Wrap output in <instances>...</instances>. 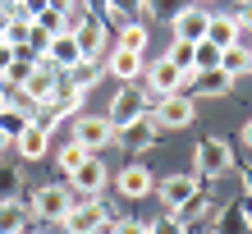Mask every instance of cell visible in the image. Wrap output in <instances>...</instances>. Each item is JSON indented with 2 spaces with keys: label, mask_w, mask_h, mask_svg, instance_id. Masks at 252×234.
I'll return each mask as SVG.
<instances>
[{
  "label": "cell",
  "mask_w": 252,
  "mask_h": 234,
  "mask_svg": "<svg viewBox=\"0 0 252 234\" xmlns=\"http://www.w3.org/2000/svg\"><path fill=\"white\" fill-rule=\"evenodd\" d=\"M115 138L124 142V152H147V147H156V138H160V124H156V115H142V120L124 124Z\"/></svg>",
  "instance_id": "13"
},
{
  "label": "cell",
  "mask_w": 252,
  "mask_h": 234,
  "mask_svg": "<svg viewBox=\"0 0 252 234\" xmlns=\"http://www.w3.org/2000/svg\"><path fill=\"white\" fill-rule=\"evenodd\" d=\"M206 41L220 46V51L239 46V19H234V14H211V23H206Z\"/></svg>",
  "instance_id": "18"
},
{
  "label": "cell",
  "mask_w": 252,
  "mask_h": 234,
  "mask_svg": "<svg viewBox=\"0 0 252 234\" xmlns=\"http://www.w3.org/2000/svg\"><path fill=\"white\" fill-rule=\"evenodd\" d=\"M120 46L124 51H147V23H120Z\"/></svg>",
  "instance_id": "28"
},
{
  "label": "cell",
  "mask_w": 252,
  "mask_h": 234,
  "mask_svg": "<svg viewBox=\"0 0 252 234\" xmlns=\"http://www.w3.org/2000/svg\"><path fill=\"white\" fill-rule=\"evenodd\" d=\"M147 234H188V225L174 211H165V216H156V221H147Z\"/></svg>",
  "instance_id": "31"
},
{
  "label": "cell",
  "mask_w": 252,
  "mask_h": 234,
  "mask_svg": "<svg viewBox=\"0 0 252 234\" xmlns=\"http://www.w3.org/2000/svg\"><path fill=\"white\" fill-rule=\"evenodd\" d=\"M192 83H197L202 97H225L229 87H234V78L225 74V69H197V78H192Z\"/></svg>",
  "instance_id": "21"
},
{
  "label": "cell",
  "mask_w": 252,
  "mask_h": 234,
  "mask_svg": "<svg viewBox=\"0 0 252 234\" xmlns=\"http://www.w3.org/2000/svg\"><path fill=\"white\" fill-rule=\"evenodd\" d=\"M206 23H211V14H206L202 5H184V9L170 19V28H174V41H188V46L206 41Z\"/></svg>",
  "instance_id": "7"
},
{
  "label": "cell",
  "mask_w": 252,
  "mask_h": 234,
  "mask_svg": "<svg viewBox=\"0 0 252 234\" xmlns=\"http://www.w3.org/2000/svg\"><path fill=\"white\" fill-rule=\"evenodd\" d=\"M197 174H165L160 179V198H165V211H184L192 198H197Z\"/></svg>",
  "instance_id": "12"
},
{
  "label": "cell",
  "mask_w": 252,
  "mask_h": 234,
  "mask_svg": "<svg viewBox=\"0 0 252 234\" xmlns=\"http://www.w3.org/2000/svg\"><path fill=\"white\" fill-rule=\"evenodd\" d=\"M83 97L87 92H78V87H73V83H60V87H55V97L46 101V120H41V124H55V120H69V115H78L83 110Z\"/></svg>",
  "instance_id": "14"
},
{
  "label": "cell",
  "mask_w": 252,
  "mask_h": 234,
  "mask_svg": "<svg viewBox=\"0 0 252 234\" xmlns=\"http://www.w3.org/2000/svg\"><path fill=\"white\" fill-rule=\"evenodd\" d=\"M14 5H23V0H14Z\"/></svg>",
  "instance_id": "45"
},
{
  "label": "cell",
  "mask_w": 252,
  "mask_h": 234,
  "mask_svg": "<svg viewBox=\"0 0 252 234\" xmlns=\"http://www.w3.org/2000/svg\"><path fill=\"white\" fill-rule=\"evenodd\" d=\"M28 124H32V115H23L19 106H5V110H0V134H5L9 142H14V138H19V134H23V129H28Z\"/></svg>",
  "instance_id": "26"
},
{
  "label": "cell",
  "mask_w": 252,
  "mask_h": 234,
  "mask_svg": "<svg viewBox=\"0 0 252 234\" xmlns=\"http://www.w3.org/2000/svg\"><path fill=\"white\" fill-rule=\"evenodd\" d=\"M14 51H19V46H9V41H0V78L9 74V65H14Z\"/></svg>",
  "instance_id": "36"
},
{
  "label": "cell",
  "mask_w": 252,
  "mask_h": 234,
  "mask_svg": "<svg viewBox=\"0 0 252 234\" xmlns=\"http://www.w3.org/2000/svg\"><path fill=\"white\" fill-rule=\"evenodd\" d=\"M192 110H197V106H192V97L188 92H174V97H160L152 115H156L160 129H188L192 124Z\"/></svg>",
  "instance_id": "8"
},
{
  "label": "cell",
  "mask_w": 252,
  "mask_h": 234,
  "mask_svg": "<svg viewBox=\"0 0 252 234\" xmlns=\"http://www.w3.org/2000/svg\"><path fill=\"white\" fill-rule=\"evenodd\" d=\"M96 78H101V69H96V60H78L69 69V78L64 83H73L78 92H87V87H96Z\"/></svg>",
  "instance_id": "27"
},
{
  "label": "cell",
  "mask_w": 252,
  "mask_h": 234,
  "mask_svg": "<svg viewBox=\"0 0 252 234\" xmlns=\"http://www.w3.org/2000/svg\"><path fill=\"white\" fill-rule=\"evenodd\" d=\"M83 0H51V9H60V14H69V9H78Z\"/></svg>",
  "instance_id": "39"
},
{
  "label": "cell",
  "mask_w": 252,
  "mask_h": 234,
  "mask_svg": "<svg viewBox=\"0 0 252 234\" xmlns=\"http://www.w3.org/2000/svg\"><path fill=\"white\" fill-rule=\"evenodd\" d=\"M197 69H220V46L197 41Z\"/></svg>",
  "instance_id": "33"
},
{
  "label": "cell",
  "mask_w": 252,
  "mask_h": 234,
  "mask_svg": "<svg viewBox=\"0 0 252 234\" xmlns=\"http://www.w3.org/2000/svg\"><path fill=\"white\" fill-rule=\"evenodd\" d=\"M147 74V97H174V92H184V87H192V78L197 74H179V69H174L170 60H156V65H147L142 69Z\"/></svg>",
  "instance_id": "4"
},
{
  "label": "cell",
  "mask_w": 252,
  "mask_h": 234,
  "mask_svg": "<svg viewBox=\"0 0 252 234\" xmlns=\"http://www.w3.org/2000/svg\"><path fill=\"white\" fill-rule=\"evenodd\" d=\"M142 115H152V97H147V87H133V83H124L120 92L110 97V110H106V120L115 124V134H120L124 124L142 120Z\"/></svg>",
  "instance_id": "1"
},
{
  "label": "cell",
  "mask_w": 252,
  "mask_h": 234,
  "mask_svg": "<svg viewBox=\"0 0 252 234\" xmlns=\"http://www.w3.org/2000/svg\"><path fill=\"white\" fill-rule=\"evenodd\" d=\"M73 41H78V51H83V60H101L106 55V23H96V19H73Z\"/></svg>",
  "instance_id": "11"
},
{
  "label": "cell",
  "mask_w": 252,
  "mask_h": 234,
  "mask_svg": "<svg viewBox=\"0 0 252 234\" xmlns=\"http://www.w3.org/2000/svg\"><path fill=\"white\" fill-rule=\"evenodd\" d=\"M83 60V51H78V41H73V33H60V37H51V51H46V65H55L60 74H69L73 65Z\"/></svg>",
  "instance_id": "17"
},
{
  "label": "cell",
  "mask_w": 252,
  "mask_h": 234,
  "mask_svg": "<svg viewBox=\"0 0 252 234\" xmlns=\"http://www.w3.org/2000/svg\"><path fill=\"white\" fill-rule=\"evenodd\" d=\"M69 188H73V202H87V198H96L101 188H106V166H101L96 156H87L83 166L69 174Z\"/></svg>",
  "instance_id": "9"
},
{
  "label": "cell",
  "mask_w": 252,
  "mask_h": 234,
  "mask_svg": "<svg viewBox=\"0 0 252 234\" xmlns=\"http://www.w3.org/2000/svg\"><path fill=\"white\" fill-rule=\"evenodd\" d=\"M188 234H192V230H188Z\"/></svg>",
  "instance_id": "47"
},
{
  "label": "cell",
  "mask_w": 252,
  "mask_h": 234,
  "mask_svg": "<svg viewBox=\"0 0 252 234\" xmlns=\"http://www.w3.org/2000/svg\"><path fill=\"white\" fill-rule=\"evenodd\" d=\"M165 60L179 69V74H197V46H188V41H174L165 51Z\"/></svg>",
  "instance_id": "24"
},
{
  "label": "cell",
  "mask_w": 252,
  "mask_h": 234,
  "mask_svg": "<svg viewBox=\"0 0 252 234\" xmlns=\"http://www.w3.org/2000/svg\"><path fill=\"white\" fill-rule=\"evenodd\" d=\"M73 211V188L64 184H46V188H37V198H32V216L37 221H51V225H64V216Z\"/></svg>",
  "instance_id": "3"
},
{
  "label": "cell",
  "mask_w": 252,
  "mask_h": 234,
  "mask_svg": "<svg viewBox=\"0 0 252 234\" xmlns=\"http://www.w3.org/2000/svg\"><path fill=\"white\" fill-rule=\"evenodd\" d=\"M106 221H110V207L101 198H87V202H73V211L64 216V234H96Z\"/></svg>",
  "instance_id": "5"
},
{
  "label": "cell",
  "mask_w": 252,
  "mask_h": 234,
  "mask_svg": "<svg viewBox=\"0 0 252 234\" xmlns=\"http://www.w3.org/2000/svg\"><path fill=\"white\" fill-rule=\"evenodd\" d=\"M243 142H248V147H252V120L243 124Z\"/></svg>",
  "instance_id": "42"
},
{
  "label": "cell",
  "mask_w": 252,
  "mask_h": 234,
  "mask_svg": "<svg viewBox=\"0 0 252 234\" xmlns=\"http://www.w3.org/2000/svg\"><path fill=\"white\" fill-rule=\"evenodd\" d=\"M73 142H83L87 152H101L106 142H115V124L106 115H78L73 120Z\"/></svg>",
  "instance_id": "6"
},
{
  "label": "cell",
  "mask_w": 252,
  "mask_h": 234,
  "mask_svg": "<svg viewBox=\"0 0 252 234\" xmlns=\"http://www.w3.org/2000/svg\"><path fill=\"white\" fill-rule=\"evenodd\" d=\"M202 5H206V0H202Z\"/></svg>",
  "instance_id": "46"
},
{
  "label": "cell",
  "mask_w": 252,
  "mask_h": 234,
  "mask_svg": "<svg viewBox=\"0 0 252 234\" xmlns=\"http://www.w3.org/2000/svg\"><path fill=\"white\" fill-rule=\"evenodd\" d=\"M87 156H96V152H87V147H83V142H64V147H60V152H55V166H60L64 174H73V170H78V166H83V161H87Z\"/></svg>",
  "instance_id": "25"
},
{
  "label": "cell",
  "mask_w": 252,
  "mask_h": 234,
  "mask_svg": "<svg viewBox=\"0 0 252 234\" xmlns=\"http://www.w3.org/2000/svg\"><path fill=\"white\" fill-rule=\"evenodd\" d=\"M14 147H19L23 161H46V156H51V129L41 124V120H32L19 138H14Z\"/></svg>",
  "instance_id": "15"
},
{
  "label": "cell",
  "mask_w": 252,
  "mask_h": 234,
  "mask_svg": "<svg viewBox=\"0 0 252 234\" xmlns=\"http://www.w3.org/2000/svg\"><path fill=\"white\" fill-rule=\"evenodd\" d=\"M142 69H147V65H142V51H124V46L110 51V74L120 78V83H133Z\"/></svg>",
  "instance_id": "20"
},
{
  "label": "cell",
  "mask_w": 252,
  "mask_h": 234,
  "mask_svg": "<svg viewBox=\"0 0 252 234\" xmlns=\"http://www.w3.org/2000/svg\"><path fill=\"white\" fill-rule=\"evenodd\" d=\"M115 188H120V198H147V193L156 188V179H152V170H147V166H138V161H133V166L120 170Z\"/></svg>",
  "instance_id": "16"
},
{
  "label": "cell",
  "mask_w": 252,
  "mask_h": 234,
  "mask_svg": "<svg viewBox=\"0 0 252 234\" xmlns=\"http://www.w3.org/2000/svg\"><path fill=\"white\" fill-rule=\"evenodd\" d=\"M23 225H28V207L19 198H5L0 202V234H23Z\"/></svg>",
  "instance_id": "22"
},
{
  "label": "cell",
  "mask_w": 252,
  "mask_h": 234,
  "mask_svg": "<svg viewBox=\"0 0 252 234\" xmlns=\"http://www.w3.org/2000/svg\"><path fill=\"white\" fill-rule=\"evenodd\" d=\"M174 216H179V221H184V225L192 230L197 221H206V216H211V198H202V193H197V198H192V202H188L184 211H174Z\"/></svg>",
  "instance_id": "30"
},
{
  "label": "cell",
  "mask_w": 252,
  "mask_h": 234,
  "mask_svg": "<svg viewBox=\"0 0 252 234\" xmlns=\"http://www.w3.org/2000/svg\"><path fill=\"white\" fill-rule=\"evenodd\" d=\"M220 69L239 83L243 74H252V51H243V46H229V51H220Z\"/></svg>",
  "instance_id": "23"
},
{
  "label": "cell",
  "mask_w": 252,
  "mask_h": 234,
  "mask_svg": "<svg viewBox=\"0 0 252 234\" xmlns=\"http://www.w3.org/2000/svg\"><path fill=\"white\" fill-rule=\"evenodd\" d=\"M216 234H252V207L248 202H229L216 221Z\"/></svg>",
  "instance_id": "19"
},
{
  "label": "cell",
  "mask_w": 252,
  "mask_h": 234,
  "mask_svg": "<svg viewBox=\"0 0 252 234\" xmlns=\"http://www.w3.org/2000/svg\"><path fill=\"white\" fill-rule=\"evenodd\" d=\"M115 234H147V221H115Z\"/></svg>",
  "instance_id": "37"
},
{
  "label": "cell",
  "mask_w": 252,
  "mask_h": 234,
  "mask_svg": "<svg viewBox=\"0 0 252 234\" xmlns=\"http://www.w3.org/2000/svg\"><path fill=\"white\" fill-rule=\"evenodd\" d=\"M5 147H9V138H5V134H0V152H5Z\"/></svg>",
  "instance_id": "44"
},
{
  "label": "cell",
  "mask_w": 252,
  "mask_h": 234,
  "mask_svg": "<svg viewBox=\"0 0 252 234\" xmlns=\"http://www.w3.org/2000/svg\"><path fill=\"white\" fill-rule=\"evenodd\" d=\"M28 46H32L41 60H46V51H51V33H41V28L32 23V33H28Z\"/></svg>",
  "instance_id": "35"
},
{
  "label": "cell",
  "mask_w": 252,
  "mask_h": 234,
  "mask_svg": "<svg viewBox=\"0 0 252 234\" xmlns=\"http://www.w3.org/2000/svg\"><path fill=\"white\" fill-rule=\"evenodd\" d=\"M234 19H239V28H252V5H248L243 14H234Z\"/></svg>",
  "instance_id": "40"
},
{
  "label": "cell",
  "mask_w": 252,
  "mask_h": 234,
  "mask_svg": "<svg viewBox=\"0 0 252 234\" xmlns=\"http://www.w3.org/2000/svg\"><path fill=\"white\" fill-rule=\"evenodd\" d=\"M106 5H110V19L115 23H128V14H138L142 0H106Z\"/></svg>",
  "instance_id": "32"
},
{
  "label": "cell",
  "mask_w": 252,
  "mask_h": 234,
  "mask_svg": "<svg viewBox=\"0 0 252 234\" xmlns=\"http://www.w3.org/2000/svg\"><path fill=\"white\" fill-rule=\"evenodd\" d=\"M96 234H115V221H106V225H101V230H96Z\"/></svg>",
  "instance_id": "43"
},
{
  "label": "cell",
  "mask_w": 252,
  "mask_h": 234,
  "mask_svg": "<svg viewBox=\"0 0 252 234\" xmlns=\"http://www.w3.org/2000/svg\"><path fill=\"white\" fill-rule=\"evenodd\" d=\"M192 166H197V179H220L234 166V152H229L225 138H202L192 147Z\"/></svg>",
  "instance_id": "2"
},
{
  "label": "cell",
  "mask_w": 252,
  "mask_h": 234,
  "mask_svg": "<svg viewBox=\"0 0 252 234\" xmlns=\"http://www.w3.org/2000/svg\"><path fill=\"white\" fill-rule=\"evenodd\" d=\"M32 23L41 28V33H51V37H60V33H69V19H64V14H60V9H51V5H46V9H41V14H37V19H32Z\"/></svg>",
  "instance_id": "29"
},
{
  "label": "cell",
  "mask_w": 252,
  "mask_h": 234,
  "mask_svg": "<svg viewBox=\"0 0 252 234\" xmlns=\"http://www.w3.org/2000/svg\"><path fill=\"white\" fill-rule=\"evenodd\" d=\"M60 83H64V78H60V69L41 60V65L32 69V78L23 83V101H32V106H46V101L55 97V87H60Z\"/></svg>",
  "instance_id": "10"
},
{
  "label": "cell",
  "mask_w": 252,
  "mask_h": 234,
  "mask_svg": "<svg viewBox=\"0 0 252 234\" xmlns=\"http://www.w3.org/2000/svg\"><path fill=\"white\" fill-rule=\"evenodd\" d=\"M14 193H19V170H14V166H0V202L14 198Z\"/></svg>",
  "instance_id": "34"
},
{
  "label": "cell",
  "mask_w": 252,
  "mask_h": 234,
  "mask_svg": "<svg viewBox=\"0 0 252 234\" xmlns=\"http://www.w3.org/2000/svg\"><path fill=\"white\" fill-rule=\"evenodd\" d=\"M5 106H14V87H9V83H0V110H5Z\"/></svg>",
  "instance_id": "38"
},
{
  "label": "cell",
  "mask_w": 252,
  "mask_h": 234,
  "mask_svg": "<svg viewBox=\"0 0 252 234\" xmlns=\"http://www.w3.org/2000/svg\"><path fill=\"white\" fill-rule=\"evenodd\" d=\"M243 188H248V198H252V166H243Z\"/></svg>",
  "instance_id": "41"
}]
</instances>
